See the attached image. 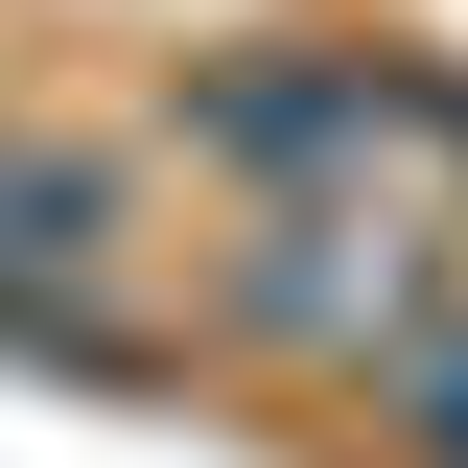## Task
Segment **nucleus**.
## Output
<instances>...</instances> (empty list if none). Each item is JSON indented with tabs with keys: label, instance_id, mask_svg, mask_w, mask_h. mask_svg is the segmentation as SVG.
Returning <instances> with one entry per match:
<instances>
[{
	"label": "nucleus",
	"instance_id": "nucleus-1",
	"mask_svg": "<svg viewBox=\"0 0 468 468\" xmlns=\"http://www.w3.org/2000/svg\"><path fill=\"white\" fill-rule=\"evenodd\" d=\"M375 421H399V468H468V328H421V351H399V399H375Z\"/></svg>",
	"mask_w": 468,
	"mask_h": 468
}]
</instances>
